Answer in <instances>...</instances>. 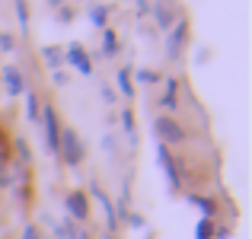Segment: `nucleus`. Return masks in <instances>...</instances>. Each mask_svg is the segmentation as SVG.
<instances>
[{
  "mask_svg": "<svg viewBox=\"0 0 252 239\" xmlns=\"http://www.w3.org/2000/svg\"><path fill=\"white\" fill-rule=\"evenodd\" d=\"M86 156V147L80 141V134H77L74 128H61V141H58V159H61L64 166H80Z\"/></svg>",
  "mask_w": 252,
  "mask_h": 239,
  "instance_id": "f257e3e1",
  "label": "nucleus"
},
{
  "mask_svg": "<svg viewBox=\"0 0 252 239\" xmlns=\"http://www.w3.org/2000/svg\"><path fill=\"white\" fill-rule=\"evenodd\" d=\"M154 131H157V137H160V144L163 147H169V144H185L189 141V134H185V128L176 121L172 115H157L154 118Z\"/></svg>",
  "mask_w": 252,
  "mask_h": 239,
  "instance_id": "f03ea898",
  "label": "nucleus"
},
{
  "mask_svg": "<svg viewBox=\"0 0 252 239\" xmlns=\"http://www.w3.org/2000/svg\"><path fill=\"white\" fill-rule=\"evenodd\" d=\"M38 121H42L45 128V147H48L51 156H58V141H61V121H58V112L51 102L42 105V115H38Z\"/></svg>",
  "mask_w": 252,
  "mask_h": 239,
  "instance_id": "7ed1b4c3",
  "label": "nucleus"
},
{
  "mask_svg": "<svg viewBox=\"0 0 252 239\" xmlns=\"http://www.w3.org/2000/svg\"><path fill=\"white\" fill-rule=\"evenodd\" d=\"M185 42H189V19L179 16L176 26L166 32V42H163V48H166V58H169V61H179V58H182Z\"/></svg>",
  "mask_w": 252,
  "mask_h": 239,
  "instance_id": "20e7f679",
  "label": "nucleus"
},
{
  "mask_svg": "<svg viewBox=\"0 0 252 239\" xmlns=\"http://www.w3.org/2000/svg\"><path fill=\"white\" fill-rule=\"evenodd\" d=\"M150 16H154L157 29L169 32L172 26H176V19L182 16V10H179L176 0H154V3H150Z\"/></svg>",
  "mask_w": 252,
  "mask_h": 239,
  "instance_id": "39448f33",
  "label": "nucleus"
},
{
  "mask_svg": "<svg viewBox=\"0 0 252 239\" xmlns=\"http://www.w3.org/2000/svg\"><path fill=\"white\" fill-rule=\"evenodd\" d=\"M157 159H160L163 172H166V182H169V188H172V191H179V188H182V172H179V163H176V156L169 153V147L157 144Z\"/></svg>",
  "mask_w": 252,
  "mask_h": 239,
  "instance_id": "423d86ee",
  "label": "nucleus"
},
{
  "mask_svg": "<svg viewBox=\"0 0 252 239\" xmlns=\"http://www.w3.org/2000/svg\"><path fill=\"white\" fill-rule=\"evenodd\" d=\"M64 64H70V67H74L77 74H83V77L93 74V58L86 55V48H83L80 42L67 45V51H64Z\"/></svg>",
  "mask_w": 252,
  "mask_h": 239,
  "instance_id": "0eeeda50",
  "label": "nucleus"
},
{
  "mask_svg": "<svg viewBox=\"0 0 252 239\" xmlns=\"http://www.w3.org/2000/svg\"><path fill=\"white\" fill-rule=\"evenodd\" d=\"M64 208H67V217L74 223H83L90 217V198H86V191H70L64 198Z\"/></svg>",
  "mask_w": 252,
  "mask_h": 239,
  "instance_id": "6e6552de",
  "label": "nucleus"
},
{
  "mask_svg": "<svg viewBox=\"0 0 252 239\" xmlns=\"http://www.w3.org/2000/svg\"><path fill=\"white\" fill-rule=\"evenodd\" d=\"M0 86L6 90V96H23L26 92V80H23V74H19V67H13V64L0 67Z\"/></svg>",
  "mask_w": 252,
  "mask_h": 239,
  "instance_id": "1a4fd4ad",
  "label": "nucleus"
},
{
  "mask_svg": "<svg viewBox=\"0 0 252 239\" xmlns=\"http://www.w3.org/2000/svg\"><path fill=\"white\" fill-rule=\"evenodd\" d=\"M90 195H93V198H96V201H99V208H102V217H105V227H109V230H115V227H118V220H115V204H112V201H109V195H105V191H102V188H99V185H96V182H93V188H90Z\"/></svg>",
  "mask_w": 252,
  "mask_h": 239,
  "instance_id": "9d476101",
  "label": "nucleus"
},
{
  "mask_svg": "<svg viewBox=\"0 0 252 239\" xmlns=\"http://www.w3.org/2000/svg\"><path fill=\"white\" fill-rule=\"evenodd\" d=\"M185 201H189L191 208L201 210V217H211V220H214V214H217V201L214 198H208V195H185Z\"/></svg>",
  "mask_w": 252,
  "mask_h": 239,
  "instance_id": "9b49d317",
  "label": "nucleus"
},
{
  "mask_svg": "<svg viewBox=\"0 0 252 239\" xmlns=\"http://www.w3.org/2000/svg\"><path fill=\"white\" fill-rule=\"evenodd\" d=\"M42 58H45V64H48V70H61L64 67V51L58 48V45H45Z\"/></svg>",
  "mask_w": 252,
  "mask_h": 239,
  "instance_id": "f8f14e48",
  "label": "nucleus"
},
{
  "mask_svg": "<svg viewBox=\"0 0 252 239\" xmlns=\"http://www.w3.org/2000/svg\"><path fill=\"white\" fill-rule=\"evenodd\" d=\"M115 83H118V92H122L125 99H131V96H134V80H131V67H118Z\"/></svg>",
  "mask_w": 252,
  "mask_h": 239,
  "instance_id": "ddd939ff",
  "label": "nucleus"
},
{
  "mask_svg": "<svg viewBox=\"0 0 252 239\" xmlns=\"http://www.w3.org/2000/svg\"><path fill=\"white\" fill-rule=\"evenodd\" d=\"M86 13H90V23L96 26V29H109V6L105 3H93Z\"/></svg>",
  "mask_w": 252,
  "mask_h": 239,
  "instance_id": "4468645a",
  "label": "nucleus"
},
{
  "mask_svg": "<svg viewBox=\"0 0 252 239\" xmlns=\"http://www.w3.org/2000/svg\"><path fill=\"white\" fill-rule=\"evenodd\" d=\"M23 96H26V118H29V121H38V115H42V102H38V96L29 92V90H26Z\"/></svg>",
  "mask_w": 252,
  "mask_h": 239,
  "instance_id": "2eb2a0df",
  "label": "nucleus"
},
{
  "mask_svg": "<svg viewBox=\"0 0 252 239\" xmlns=\"http://www.w3.org/2000/svg\"><path fill=\"white\" fill-rule=\"evenodd\" d=\"M214 230H217V223L211 217H201L195 223V239H214Z\"/></svg>",
  "mask_w": 252,
  "mask_h": 239,
  "instance_id": "dca6fc26",
  "label": "nucleus"
},
{
  "mask_svg": "<svg viewBox=\"0 0 252 239\" xmlns=\"http://www.w3.org/2000/svg\"><path fill=\"white\" fill-rule=\"evenodd\" d=\"M102 55H118V35L115 29H102Z\"/></svg>",
  "mask_w": 252,
  "mask_h": 239,
  "instance_id": "f3484780",
  "label": "nucleus"
},
{
  "mask_svg": "<svg viewBox=\"0 0 252 239\" xmlns=\"http://www.w3.org/2000/svg\"><path fill=\"white\" fill-rule=\"evenodd\" d=\"M13 6H16V23L26 35V32H29V3H26V0H13Z\"/></svg>",
  "mask_w": 252,
  "mask_h": 239,
  "instance_id": "a211bd4d",
  "label": "nucleus"
},
{
  "mask_svg": "<svg viewBox=\"0 0 252 239\" xmlns=\"http://www.w3.org/2000/svg\"><path fill=\"white\" fill-rule=\"evenodd\" d=\"M122 128H125V134H128V141L137 144V134H134V112H131V109L122 112Z\"/></svg>",
  "mask_w": 252,
  "mask_h": 239,
  "instance_id": "6ab92c4d",
  "label": "nucleus"
},
{
  "mask_svg": "<svg viewBox=\"0 0 252 239\" xmlns=\"http://www.w3.org/2000/svg\"><path fill=\"white\" fill-rule=\"evenodd\" d=\"M13 150H16V156L23 159V163H32V150H29V141H26V137H16V141H13Z\"/></svg>",
  "mask_w": 252,
  "mask_h": 239,
  "instance_id": "aec40b11",
  "label": "nucleus"
},
{
  "mask_svg": "<svg viewBox=\"0 0 252 239\" xmlns=\"http://www.w3.org/2000/svg\"><path fill=\"white\" fill-rule=\"evenodd\" d=\"M131 80H137V83H157V80H160V74H157V70H134V74H131Z\"/></svg>",
  "mask_w": 252,
  "mask_h": 239,
  "instance_id": "412c9836",
  "label": "nucleus"
},
{
  "mask_svg": "<svg viewBox=\"0 0 252 239\" xmlns=\"http://www.w3.org/2000/svg\"><path fill=\"white\" fill-rule=\"evenodd\" d=\"M160 105H163V109H166V112H176V109H179V96H169V92H163Z\"/></svg>",
  "mask_w": 252,
  "mask_h": 239,
  "instance_id": "4be33fe9",
  "label": "nucleus"
},
{
  "mask_svg": "<svg viewBox=\"0 0 252 239\" xmlns=\"http://www.w3.org/2000/svg\"><path fill=\"white\" fill-rule=\"evenodd\" d=\"M13 48H16V38L10 32H0V51H13Z\"/></svg>",
  "mask_w": 252,
  "mask_h": 239,
  "instance_id": "5701e85b",
  "label": "nucleus"
},
{
  "mask_svg": "<svg viewBox=\"0 0 252 239\" xmlns=\"http://www.w3.org/2000/svg\"><path fill=\"white\" fill-rule=\"evenodd\" d=\"M23 239H42V233H38L35 223H26V227H23Z\"/></svg>",
  "mask_w": 252,
  "mask_h": 239,
  "instance_id": "b1692460",
  "label": "nucleus"
},
{
  "mask_svg": "<svg viewBox=\"0 0 252 239\" xmlns=\"http://www.w3.org/2000/svg\"><path fill=\"white\" fill-rule=\"evenodd\" d=\"M74 19V10L70 6H58V23H70Z\"/></svg>",
  "mask_w": 252,
  "mask_h": 239,
  "instance_id": "393cba45",
  "label": "nucleus"
},
{
  "mask_svg": "<svg viewBox=\"0 0 252 239\" xmlns=\"http://www.w3.org/2000/svg\"><path fill=\"white\" fill-rule=\"evenodd\" d=\"M134 3H137V13H141V16L150 13V0H134Z\"/></svg>",
  "mask_w": 252,
  "mask_h": 239,
  "instance_id": "a878e982",
  "label": "nucleus"
},
{
  "mask_svg": "<svg viewBox=\"0 0 252 239\" xmlns=\"http://www.w3.org/2000/svg\"><path fill=\"white\" fill-rule=\"evenodd\" d=\"M128 223L131 227H144V217L141 214H128Z\"/></svg>",
  "mask_w": 252,
  "mask_h": 239,
  "instance_id": "bb28decb",
  "label": "nucleus"
},
{
  "mask_svg": "<svg viewBox=\"0 0 252 239\" xmlns=\"http://www.w3.org/2000/svg\"><path fill=\"white\" fill-rule=\"evenodd\" d=\"M55 83L64 86V83H67V74H64V70H55Z\"/></svg>",
  "mask_w": 252,
  "mask_h": 239,
  "instance_id": "cd10ccee",
  "label": "nucleus"
},
{
  "mask_svg": "<svg viewBox=\"0 0 252 239\" xmlns=\"http://www.w3.org/2000/svg\"><path fill=\"white\" fill-rule=\"evenodd\" d=\"M102 99H105V102H115V92H112L109 86H102Z\"/></svg>",
  "mask_w": 252,
  "mask_h": 239,
  "instance_id": "c85d7f7f",
  "label": "nucleus"
},
{
  "mask_svg": "<svg viewBox=\"0 0 252 239\" xmlns=\"http://www.w3.org/2000/svg\"><path fill=\"white\" fill-rule=\"evenodd\" d=\"M48 6H64V0H45Z\"/></svg>",
  "mask_w": 252,
  "mask_h": 239,
  "instance_id": "c756f323",
  "label": "nucleus"
},
{
  "mask_svg": "<svg viewBox=\"0 0 252 239\" xmlns=\"http://www.w3.org/2000/svg\"><path fill=\"white\" fill-rule=\"evenodd\" d=\"M0 147H3V131H0Z\"/></svg>",
  "mask_w": 252,
  "mask_h": 239,
  "instance_id": "7c9ffc66",
  "label": "nucleus"
}]
</instances>
